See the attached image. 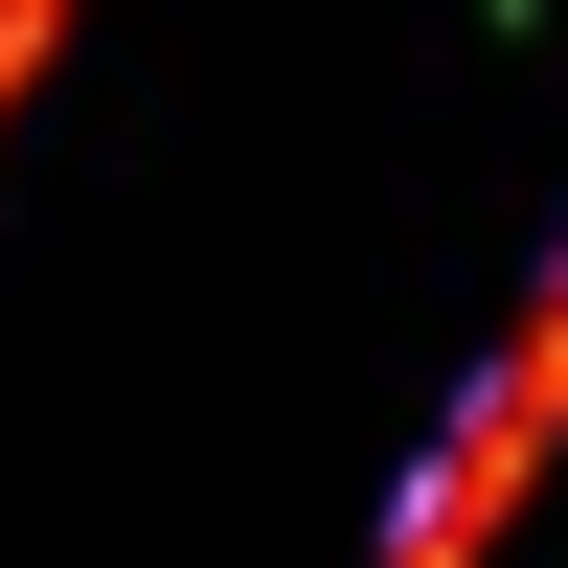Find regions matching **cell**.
<instances>
[{
  "label": "cell",
  "mask_w": 568,
  "mask_h": 568,
  "mask_svg": "<svg viewBox=\"0 0 568 568\" xmlns=\"http://www.w3.org/2000/svg\"><path fill=\"white\" fill-rule=\"evenodd\" d=\"M546 455H568V296H524V318H500V364L455 387L433 478L387 500V546H364V568H478V546L546 500Z\"/></svg>",
  "instance_id": "6da1fadb"
}]
</instances>
